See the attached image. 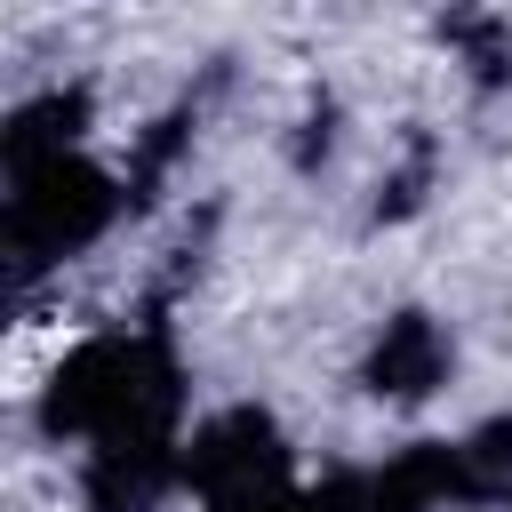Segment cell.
<instances>
[{
    "label": "cell",
    "instance_id": "obj_1",
    "mask_svg": "<svg viewBox=\"0 0 512 512\" xmlns=\"http://www.w3.org/2000/svg\"><path fill=\"white\" fill-rule=\"evenodd\" d=\"M184 360L168 320L104 328L64 352V368L40 392V432L48 440H184Z\"/></svg>",
    "mask_w": 512,
    "mask_h": 512
},
{
    "label": "cell",
    "instance_id": "obj_2",
    "mask_svg": "<svg viewBox=\"0 0 512 512\" xmlns=\"http://www.w3.org/2000/svg\"><path fill=\"white\" fill-rule=\"evenodd\" d=\"M128 184L80 152H56V160H32V168H8V208H0V232H8V280L24 288L32 272L96 248L112 224H120Z\"/></svg>",
    "mask_w": 512,
    "mask_h": 512
},
{
    "label": "cell",
    "instance_id": "obj_3",
    "mask_svg": "<svg viewBox=\"0 0 512 512\" xmlns=\"http://www.w3.org/2000/svg\"><path fill=\"white\" fill-rule=\"evenodd\" d=\"M184 488L200 496V512H272V504L296 488V464H288L280 424H272L256 400L208 416V424L184 440Z\"/></svg>",
    "mask_w": 512,
    "mask_h": 512
},
{
    "label": "cell",
    "instance_id": "obj_4",
    "mask_svg": "<svg viewBox=\"0 0 512 512\" xmlns=\"http://www.w3.org/2000/svg\"><path fill=\"white\" fill-rule=\"evenodd\" d=\"M448 368H456L448 328L408 304V312H392V320L376 328V344H368V360H360V384H368L376 400H432V392L448 384Z\"/></svg>",
    "mask_w": 512,
    "mask_h": 512
},
{
    "label": "cell",
    "instance_id": "obj_5",
    "mask_svg": "<svg viewBox=\"0 0 512 512\" xmlns=\"http://www.w3.org/2000/svg\"><path fill=\"white\" fill-rule=\"evenodd\" d=\"M168 488H184V440H96L80 464L88 512H152Z\"/></svg>",
    "mask_w": 512,
    "mask_h": 512
},
{
    "label": "cell",
    "instance_id": "obj_6",
    "mask_svg": "<svg viewBox=\"0 0 512 512\" xmlns=\"http://www.w3.org/2000/svg\"><path fill=\"white\" fill-rule=\"evenodd\" d=\"M448 504H464V456H456V440H416L392 464H376L368 488H360V512H448Z\"/></svg>",
    "mask_w": 512,
    "mask_h": 512
},
{
    "label": "cell",
    "instance_id": "obj_7",
    "mask_svg": "<svg viewBox=\"0 0 512 512\" xmlns=\"http://www.w3.org/2000/svg\"><path fill=\"white\" fill-rule=\"evenodd\" d=\"M88 88H48V96H32V104H16L8 112V128H0V160L8 168H32V160H56V152H72L80 144V128H88Z\"/></svg>",
    "mask_w": 512,
    "mask_h": 512
},
{
    "label": "cell",
    "instance_id": "obj_8",
    "mask_svg": "<svg viewBox=\"0 0 512 512\" xmlns=\"http://www.w3.org/2000/svg\"><path fill=\"white\" fill-rule=\"evenodd\" d=\"M440 32H448L456 56L472 64V88H504V80H512V24H504L496 8H448Z\"/></svg>",
    "mask_w": 512,
    "mask_h": 512
},
{
    "label": "cell",
    "instance_id": "obj_9",
    "mask_svg": "<svg viewBox=\"0 0 512 512\" xmlns=\"http://www.w3.org/2000/svg\"><path fill=\"white\" fill-rule=\"evenodd\" d=\"M456 456H464V504H512V416L464 432Z\"/></svg>",
    "mask_w": 512,
    "mask_h": 512
},
{
    "label": "cell",
    "instance_id": "obj_10",
    "mask_svg": "<svg viewBox=\"0 0 512 512\" xmlns=\"http://www.w3.org/2000/svg\"><path fill=\"white\" fill-rule=\"evenodd\" d=\"M432 160H440V152H432V136H408V160H400V168L384 176V192H376V216H384V224H392V216H408V208L424 200Z\"/></svg>",
    "mask_w": 512,
    "mask_h": 512
}]
</instances>
